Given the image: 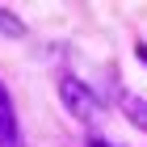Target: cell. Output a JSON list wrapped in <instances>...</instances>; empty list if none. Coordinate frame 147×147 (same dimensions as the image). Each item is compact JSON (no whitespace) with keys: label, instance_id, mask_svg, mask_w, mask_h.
Here are the masks:
<instances>
[{"label":"cell","instance_id":"5","mask_svg":"<svg viewBox=\"0 0 147 147\" xmlns=\"http://www.w3.org/2000/svg\"><path fill=\"white\" fill-rule=\"evenodd\" d=\"M92 147H109V143H97V139H92Z\"/></svg>","mask_w":147,"mask_h":147},{"label":"cell","instance_id":"2","mask_svg":"<svg viewBox=\"0 0 147 147\" xmlns=\"http://www.w3.org/2000/svg\"><path fill=\"white\" fill-rule=\"evenodd\" d=\"M0 147H25L21 139V122H17V105H13L4 80H0Z\"/></svg>","mask_w":147,"mask_h":147},{"label":"cell","instance_id":"3","mask_svg":"<svg viewBox=\"0 0 147 147\" xmlns=\"http://www.w3.org/2000/svg\"><path fill=\"white\" fill-rule=\"evenodd\" d=\"M113 101L122 105V113H126V118H130L135 126H143V130H147V97H143V92L118 88V92H113Z\"/></svg>","mask_w":147,"mask_h":147},{"label":"cell","instance_id":"4","mask_svg":"<svg viewBox=\"0 0 147 147\" xmlns=\"http://www.w3.org/2000/svg\"><path fill=\"white\" fill-rule=\"evenodd\" d=\"M0 34L4 38H25V21L13 9H0Z\"/></svg>","mask_w":147,"mask_h":147},{"label":"cell","instance_id":"1","mask_svg":"<svg viewBox=\"0 0 147 147\" xmlns=\"http://www.w3.org/2000/svg\"><path fill=\"white\" fill-rule=\"evenodd\" d=\"M59 97H63V105L76 113L80 122H97V118H101V109H105L101 92H92L88 84H84V80H76V76H63V80H59Z\"/></svg>","mask_w":147,"mask_h":147}]
</instances>
